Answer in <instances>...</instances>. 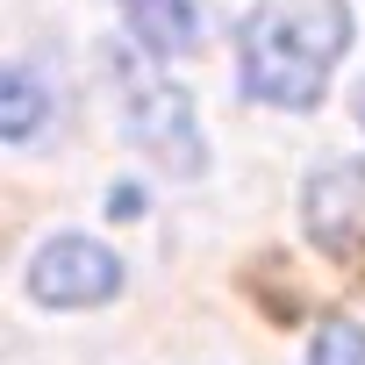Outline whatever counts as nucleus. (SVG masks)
<instances>
[{
	"label": "nucleus",
	"instance_id": "obj_4",
	"mask_svg": "<svg viewBox=\"0 0 365 365\" xmlns=\"http://www.w3.org/2000/svg\"><path fill=\"white\" fill-rule=\"evenodd\" d=\"M301 215H308V237L329 258H365V158L322 165L301 194Z\"/></svg>",
	"mask_w": 365,
	"mask_h": 365
},
{
	"label": "nucleus",
	"instance_id": "obj_3",
	"mask_svg": "<svg viewBox=\"0 0 365 365\" xmlns=\"http://www.w3.org/2000/svg\"><path fill=\"white\" fill-rule=\"evenodd\" d=\"M122 258L93 237H51L36 258H29V294L43 308H101L122 294Z\"/></svg>",
	"mask_w": 365,
	"mask_h": 365
},
{
	"label": "nucleus",
	"instance_id": "obj_5",
	"mask_svg": "<svg viewBox=\"0 0 365 365\" xmlns=\"http://www.w3.org/2000/svg\"><path fill=\"white\" fill-rule=\"evenodd\" d=\"M122 22L143 58H187L201 43V8L194 0H122Z\"/></svg>",
	"mask_w": 365,
	"mask_h": 365
},
{
	"label": "nucleus",
	"instance_id": "obj_2",
	"mask_svg": "<svg viewBox=\"0 0 365 365\" xmlns=\"http://www.w3.org/2000/svg\"><path fill=\"white\" fill-rule=\"evenodd\" d=\"M108 79H115V108H122V129L136 150H150L165 172L194 179L208 158H201V122H194V101L187 86L158 79L136 51H108Z\"/></svg>",
	"mask_w": 365,
	"mask_h": 365
},
{
	"label": "nucleus",
	"instance_id": "obj_9",
	"mask_svg": "<svg viewBox=\"0 0 365 365\" xmlns=\"http://www.w3.org/2000/svg\"><path fill=\"white\" fill-rule=\"evenodd\" d=\"M358 122H365V86H358Z\"/></svg>",
	"mask_w": 365,
	"mask_h": 365
},
{
	"label": "nucleus",
	"instance_id": "obj_7",
	"mask_svg": "<svg viewBox=\"0 0 365 365\" xmlns=\"http://www.w3.org/2000/svg\"><path fill=\"white\" fill-rule=\"evenodd\" d=\"M308 365H365V329L358 322H322L308 344Z\"/></svg>",
	"mask_w": 365,
	"mask_h": 365
},
{
	"label": "nucleus",
	"instance_id": "obj_6",
	"mask_svg": "<svg viewBox=\"0 0 365 365\" xmlns=\"http://www.w3.org/2000/svg\"><path fill=\"white\" fill-rule=\"evenodd\" d=\"M36 115H43V93H36V72H29V65H15L8 79H0V136H8V143L36 136Z\"/></svg>",
	"mask_w": 365,
	"mask_h": 365
},
{
	"label": "nucleus",
	"instance_id": "obj_1",
	"mask_svg": "<svg viewBox=\"0 0 365 365\" xmlns=\"http://www.w3.org/2000/svg\"><path fill=\"white\" fill-rule=\"evenodd\" d=\"M351 51L344 0H258L244 22V93L265 108H315Z\"/></svg>",
	"mask_w": 365,
	"mask_h": 365
},
{
	"label": "nucleus",
	"instance_id": "obj_8",
	"mask_svg": "<svg viewBox=\"0 0 365 365\" xmlns=\"http://www.w3.org/2000/svg\"><path fill=\"white\" fill-rule=\"evenodd\" d=\"M108 215H143V194H136V187H115V194H108Z\"/></svg>",
	"mask_w": 365,
	"mask_h": 365
}]
</instances>
